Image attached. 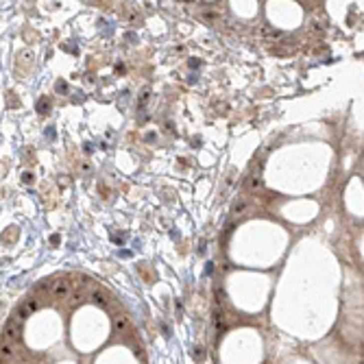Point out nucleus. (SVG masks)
I'll return each mask as SVG.
<instances>
[{
  "mask_svg": "<svg viewBox=\"0 0 364 364\" xmlns=\"http://www.w3.org/2000/svg\"><path fill=\"white\" fill-rule=\"evenodd\" d=\"M48 292H50L52 299H57V301H68V297L72 295V284H70L68 279H57V282L50 284Z\"/></svg>",
  "mask_w": 364,
  "mask_h": 364,
  "instance_id": "1",
  "label": "nucleus"
},
{
  "mask_svg": "<svg viewBox=\"0 0 364 364\" xmlns=\"http://www.w3.org/2000/svg\"><path fill=\"white\" fill-rule=\"evenodd\" d=\"M20 338H22V323H15L13 319H9L2 330V340L9 345H15L20 343Z\"/></svg>",
  "mask_w": 364,
  "mask_h": 364,
  "instance_id": "2",
  "label": "nucleus"
},
{
  "mask_svg": "<svg viewBox=\"0 0 364 364\" xmlns=\"http://www.w3.org/2000/svg\"><path fill=\"white\" fill-rule=\"evenodd\" d=\"M205 4H207V7L203 9V13H201L203 20L210 22V24H214V22H220V11L214 9V4H216V2H205Z\"/></svg>",
  "mask_w": 364,
  "mask_h": 364,
  "instance_id": "3",
  "label": "nucleus"
},
{
  "mask_svg": "<svg viewBox=\"0 0 364 364\" xmlns=\"http://www.w3.org/2000/svg\"><path fill=\"white\" fill-rule=\"evenodd\" d=\"M89 301L96 303V306H107V303H109V297H107V292H105V290L94 288L92 292H89Z\"/></svg>",
  "mask_w": 364,
  "mask_h": 364,
  "instance_id": "4",
  "label": "nucleus"
},
{
  "mask_svg": "<svg viewBox=\"0 0 364 364\" xmlns=\"http://www.w3.org/2000/svg\"><path fill=\"white\" fill-rule=\"evenodd\" d=\"M129 327H131V321H129V316H116L113 319V330H116L118 334H124V332H129Z\"/></svg>",
  "mask_w": 364,
  "mask_h": 364,
  "instance_id": "5",
  "label": "nucleus"
},
{
  "mask_svg": "<svg viewBox=\"0 0 364 364\" xmlns=\"http://www.w3.org/2000/svg\"><path fill=\"white\" fill-rule=\"evenodd\" d=\"M214 327H216V332H225L227 327V319H225V312L223 310H214Z\"/></svg>",
  "mask_w": 364,
  "mask_h": 364,
  "instance_id": "6",
  "label": "nucleus"
},
{
  "mask_svg": "<svg viewBox=\"0 0 364 364\" xmlns=\"http://www.w3.org/2000/svg\"><path fill=\"white\" fill-rule=\"evenodd\" d=\"M308 28H310V33H314V35H321V33H325L327 24H325L323 20H310V22H308Z\"/></svg>",
  "mask_w": 364,
  "mask_h": 364,
  "instance_id": "7",
  "label": "nucleus"
},
{
  "mask_svg": "<svg viewBox=\"0 0 364 364\" xmlns=\"http://www.w3.org/2000/svg\"><path fill=\"white\" fill-rule=\"evenodd\" d=\"M68 301H70V306H72V308H76L79 303L85 301V295H83V290H81V288H79V290H72V295L68 297Z\"/></svg>",
  "mask_w": 364,
  "mask_h": 364,
  "instance_id": "8",
  "label": "nucleus"
},
{
  "mask_svg": "<svg viewBox=\"0 0 364 364\" xmlns=\"http://www.w3.org/2000/svg\"><path fill=\"white\" fill-rule=\"evenodd\" d=\"M13 356V345H9V343H0V360H7V358H11Z\"/></svg>",
  "mask_w": 364,
  "mask_h": 364,
  "instance_id": "9",
  "label": "nucleus"
},
{
  "mask_svg": "<svg viewBox=\"0 0 364 364\" xmlns=\"http://www.w3.org/2000/svg\"><path fill=\"white\" fill-rule=\"evenodd\" d=\"M258 33L262 35V37H268V39H273V37H279V31H275V28H271V26H260L258 28Z\"/></svg>",
  "mask_w": 364,
  "mask_h": 364,
  "instance_id": "10",
  "label": "nucleus"
},
{
  "mask_svg": "<svg viewBox=\"0 0 364 364\" xmlns=\"http://www.w3.org/2000/svg\"><path fill=\"white\" fill-rule=\"evenodd\" d=\"M247 207H249L247 201H244V199H238V201L234 203V214H244V212H247Z\"/></svg>",
  "mask_w": 364,
  "mask_h": 364,
  "instance_id": "11",
  "label": "nucleus"
},
{
  "mask_svg": "<svg viewBox=\"0 0 364 364\" xmlns=\"http://www.w3.org/2000/svg\"><path fill=\"white\" fill-rule=\"evenodd\" d=\"M249 188H251V190H260L262 188V179L260 177H251V179H249Z\"/></svg>",
  "mask_w": 364,
  "mask_h": 364,
  "instance_id": "12",
  "label": "nucleus"
}]
</instances>
